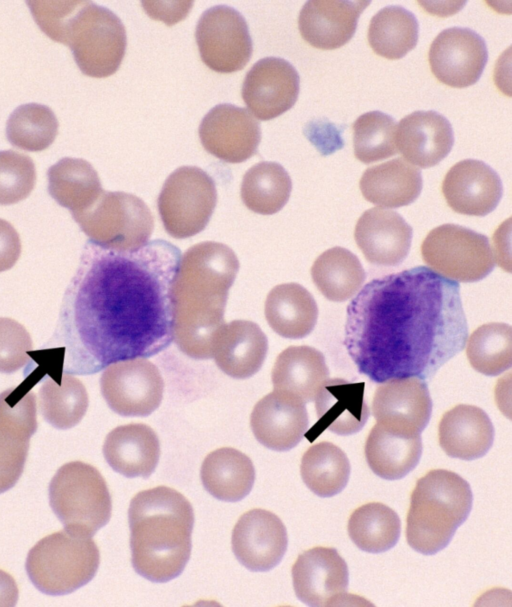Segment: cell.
Returning a JSON list of instances; mask_svg holds the SVG:
<instances>
[{
	"label": "cell",
	"mask_w": 512,
	"mask_h": 607,
	"mask_svg": "<svg viewBox=\"0 0 512 607\" xmlns=\"http://www.w3.org/2000/svg\"><path fill=\"white\" fill-rule=\"evenodd\" d=\"M467 337L458 282L425 266L371 280L347 307L345 348L376 383L428 379Z\"/></svg>",
	"instance_id": "obj_1"
},
{
	"label": "cell",
	"mask_w": 512,
	"mask_h": 607,
	"mask_svg": "<svg viewBox=\"0 0 512 607\" xmlns=\"http://www.w3.org/2000/svg\"><path fill=\"white\" fill-rule=\"evenodd\" d=\"M91 248L77 300L82 371L97 372L167 348L173 340V287L180 250L162 239L134 251L94 243Z\"/></svg>",
	"instance_id": "obj_2"
},
{
	"label": "cell",
	"mask_w": 512,
	"mask_h": 607,
	"mask_svg": "<svg viewBox=\"0 0 512 607\" xmlns=\"http://www.w3.org/2000/svg\"><path fill=\"white\" fill-rule=\"evenodd\" d=\"M238 269L234 251L218 242L198 243L181 256L173 287V339L184 354L212 357Z\"/></svg>",
	"instance_id": "obj_3"
},
{
	"label": "cell",
	"mask_w": 512,
	"mask_h": 607,
	"mask_svg": "<svg viewBox=\"0 0 512 607\" xmlns=\"http://www.w3.org/2000/svg\"><path fill=\"white\" fill-rule=\"evenodd\" d=\"M132 565L153 582L184 570L191 553L194 512L178 491L158 486L136 494L128 510Z\"/></svg>",
	"instance_id": "obj_4"
},
{
	"label": "cell",
	"mask_w": 512,
	"mask_h": 607,
	"mask_svg": "<svg viewBox=\"0 0 512 607\" xmlns=\"http://www.w3.org/2000/svg\"><path fill=\"white\" fill-rule=\"evenodd\" d=\"M473 502L470 485L458 474L434 469L421 477L410 497L406 540L419 553L445 548L467 519Z\"/></svg>",
	"instance_id": "obj_5"
},
{
	"label": "cell",
	"mask_w": 512,
	"mask_h": 607,
	"mask_svg": "<svg viewBox=\"0 0 512 607\" xmlns=\"http://www.w3.org/2000/svg\"><path fill=\"white\" fill-rule=\"evenodd\" d=\"M58 42L71 49L83 74L105 78L120 67L127 38L122 21L112 11L91 1H77Z\"/></svg>",
	"instance_id": "obj_6"
},
{
	"label": "cell",
	"mask_w": 512,
	"mask_h": 607,
	"mask_svg": "<svg viewBox=\"0 0 512 607\" xmlns=\"http://www.w3.org/2000/svg\"><path fill=\"white\" fill-rule=\"evenodd\" d=\"M99 563V549L91 536L62 530L38 541L29 551L25 566L38 590L64 595L87 584Z\"/></svg>",
	"instance_id": "obj_7"
},
{
	"label": "cell",
	"mask_w": 512,
	"mask_h": 607,
	"mask_svg": "<svg viewBox=\"0 0 512 607\" xmlns=\"http://www.w3.org/2000/svg\"><path fill=\"white\" fill-rule=\"evenodd\" d=\"M49 502L65 530L87 536L106 525L112 511L105 479L94 466L81 461L58 469L49 485Z\"/></svg>",
	"instance_id": "obj_8"
},
{
	"label": "cell",
	"mask_w": 512,
	"mask_h": 607,
	"mask_svg": "<svg viewBox=\"0 0 512 607\" xmlns=\"http://www.w3.org/2000/svg\"><path fill=\"white\" fill-rule=\"evenodd\" d=\"M91 242L115 251H134L149 242L152 213L139 197L103 191L87 209L72 214Z\"/></svg>",
	"instance_id": "obj_9"
},
{
	"label": "cell",
	"mask_w": 512,
	"mask_h": 607,
	"mask_svg": "<svg viewBox=\"0 0 512 607\" xmlns=\"http://www.w3.org/2000/svg\"><path fill=\"white\" fill-rule=\"evenodd\" d=\"M217 202L214 180L202 169L182 166L172 172L158 197V211L167 233L178 239L201 232Z\"/></svg>",
	"instance_id": "obj_10"
},
{
	"label": "cell",
	"mask_w": 512,
	"mask_h": 607,
	"mask_svg": "<svg viewBox=\"0 0 512 607\" xmlns=\"http://www.w3.org/2000/svg\"><path fill=\"white\" fill-rule=\"evenodd\" d=\"M421 255L433 271L455 282H477L494 268L488 238L456 224L432 229L421 244Z\"/></svg>",
	"instance_id": "obj_11"
},
{
	"label": "cell",
	"mask_w": 512,
	"mask_h": 607,
	"mask_svg": "<svg viewBox=\"0 0 512 607\" xmlns=\"http://www.w3.org/2000/svg\"><path fill=\"white\" fill-rule=\"evenodd\" d=\"M28 380L0 393V493L22 475L37 430L36 398Z\"/></svg>",
	"instance_id": "obj_12"
},
{
	"label": "cell",
	"mask_w": 512,
	"mask_h": 607,
	"mask_svg": "<svg viewBox=\"0 0 512 607\" xmlns=\"http://www.w3.org/2000/svg\"><path fill=\"white\" fill-rule=\"evenodd\" d=\"M195 39L203 63L218 73L241 70L252 55L244 17L226 5L213 6L200 16Z\"/></svg>",
	"instance_id": "obj_13"
},
{
	"label": "cell",
	"mask_w": 512,
	"mask_h": 607,
	"mask_svg": "<svg viewBox=\"0 0 512 607\" xmlns=\"http://www.w3.org/2000/svg\"><path fill=\"white\" fill-rule=\"evenodd\" d=\"M100 386L109 407L127 417L151 414L159 407L164 391L158 368L144 358L108 365L101 376Z\"/></svg>",
	"instance_id": "obj_14"
},
{
	"label": "cell",
	"mask_w": 512,
	"mask_h": 607,
	"mask_svg": "<svg viewBox=\"0 0 512 607\" xmlns=\"http://www.w3.org/2000/svg\"><path fill=\"white\" fill-rule=\"evenodd\" d=\"M487 59L484 39L469 28L452 27L441 31L432 41L428 52L434 77L454 88L475 84Z\"/></svg>",
	"instance_id": "obj_15"
},
{
	"label": "cell",
	"mask_w": 512,
	"mask_h": 607,
	"mask_svg": "<svg viewBox=\"0 0 512 607\" xmlns=\"http://www.w3.org/2000/svg\"><path fill=\"white\" fill-rule=\"evenodd\" d=\"M198 132L205 150L227 163H241L253 156L261 140L257 120L246 109L231 104L213 107Z\"/></svg>",
	"instance_id": "obj_16"
},
{
	"label": "cell",
	"mask_w": 512,
	"mask_h": 607,
	"mask_svg": "<svg viewBox=\"0 0 512 607\" xmlns=\"http://www.w3.org/2000/svg\"><path fill=\"white\" fill-rule=\"evenodd\" d=\"M299 81L296 69L288 61L266 57L257 61L247 72L241 95L256 118L270 120L295 104Z\"/></svg>",
	"instance_id": "obj_17"
},
{
	"label": "cell",
	"mask_w": 512,
	"mask_h": 607,
	"mask_svg": "<svg viewBox=\"0 0 512 607\" xmlns=\"http://www.w3.org/2000/svg\"><path fill=\"white\" fill-rule=\"evenodd\" d=\"M232 550L237 560L252 571H268L284 556L287 531L274 513L255 508L245 512L232 531Z\"/></svg>",
	"instance_id": "obj_18"
},
{
	"label": "cell",
	"mask_w": 512,
	"mask_h": 607,
	"mask_svg": "<svg viewBox=\"0 0 512 607\" xmlns=\"http://www.w3.org/2000/svg\"><path fill=\"white\" fill-rule=\"evenodd\" d=\"M291 572L295 594L307 605H334L347 592L348 567L335 548L318 546L304 551Z\"/></svg>",
	"instance_id": "obj_19"
},
{
	"label": "cell",
	"mask_w": 512,
	"mask_h": 607,
	"mask_svg": "<svg viewBox=\"0 0 512 607\" xmlns=\"http://www.w3.org/2000/svg\"><path fill=\"white\" fill-rule=\"evenodd\" d=\"M382 383L372 399L375 420L394 430L421 434L432 412V400L424 380L405 377Z\"/></svg>",
	"instance_id": "obj_20"
},
{
	"label": "cell",
	"mask_w": 512,
	"mask_h": 607,
	"mask_svg": "<svg viewBox=\"0 0 512 607\" xmlns=\"http://www.w3.org/2000/svg\"><path fill=\"white\" fill-rule=\"evenodd\" d=\"M308 424L304 402L291 393L278 390L259 400L250 417L255 438L276 451L295 447L307 432Z\"/></svg>",
	"instance_id": "obj_21"
},
{
	"label": "cell",
	"mask_w": 512,
	"mask_h": 607,
	"mask_svg": "<svg viewBox=\"0 0 512 607\" xmlns=\"http://www.w3.org/2000/svg\"><path fill=\"white\" fill-rule=\"evenodd\" d=\"M441 189L453 211L469 216H485L492 212L503 192L498 174L475 159L454 164L446 173Z\"/></svg>",
	"instance_id": "obj_22"
},
{
	"label": "cell",
	"mask_w": 512,
	"mask_h": 607,
	"mask_svg": "<svg viewBox=\"0 0 512 607\" xmlns=\"http://www.w3.org/2000/svg\"><path fill=\"white\" fill-rule=\"evenodd\" d=\"M364 388L363 382L327 379L315 396L318 420L305 433L307 439L312 442L325 430L338 435H351L360 431L369 417Z\"/></svg>",
	"instance_id": "obj_23"
},
{
	"label": "cell",
	"mask_w": 512,
	"mask_h": 607,
	"mask_svg": "<svg viewBox=\"0 0 512 607\" xmlns=\"http://www.w3.org/2000/svg\"><path fill=\"white\" fill-rule=\"evenodd\" d=\"M370 1L311 0L298 17L301 37L321 50L344 46L353 37L360 14Z\"/></svg>",
	"instance_id": "obj_24"
},
{
	"label": "cell",
	"mask_w": 512,
	"mask_h": 607,
	"mask_svg": "<svg viewBox=\"0 0 512 607\" xmlns=\"http://www.w3.org/2000/svg\"><path fill=\"white\" fill-rule=\"evenodd\" d=\"M354 238L370 263L395 266L409 252L412 228L396 211L374 207L358 219Z\"/></svg>",
	"instance_id": "obj_25"
},
{
	"label": "cell",
	"mask_w": 512,
	"mask_h": 607,
	"mask_svg": "<svg viewBox=\"0 0 512 607\" xmlns=\"http://www.w3.org/2000/svg\"><path fill=\"white\" fill-rule=\"evenodd\" d=\"M454 143L450 122L434 111H416L402 118L396 127L395 145L402 156L415 166L437 165Z\"/></svg>",
	"instance_id": "obj_26"
},
{
	"label": "cell",
	"mask_w": 512,
	"mask_h": 607,
	"mask_svg": "<svg viewBox=\"0 0 512 607\" xmlns=\"http://www.w3.org/2000/svg\"><path fill=\"white\" fill-rule=\"evenodd\" d=\"M268 349L260 327L248 320L224 324L213 340L212 356L217 366L228 376L248 378L259 371Z\"/></svg>",
	"instance_id": "obj_27"
},
{
	"label": "cell",
	"mask_w": 512,
	"mask_h": 607,
	"mask_svg": "<svg viewBox=\"0 0 512 607\" xmlns=\"http://www.w3.org/2000/svg\"><path fill=\"white\" fill-rule=\"evenodd\" d=\"M438 440L450 457L474 460L484 456L494 440V427L488 415L474 405L459 404L442 416Z\"/></svg>",
	"instance_id": "obj_28"
},
{
	"label": "cell",
	"mask_w": 512,
	"mask_h": 607,
	"mask_svg": "<svg viewBox=\"0 0 512 607\" xmlns=\"http://www.w3.org/2000/svg\"><path fill=\"white\" fill-rule=\"evenodd\" d=\"M103 454L116 472L129 478H147L158 464L160 443L150 426L131 423L109 432L103 444Z\"/></svg>",
	"instance_id": "obj_29"
},
{
	"label": "cell",
	"mask_w": 512,
	"mask_h": 607,
	"mask_svg": "<svg viewBox=\"0 0 512 607\" xmlns=\"http://www.w3.org/2000/svg\"><path fill=\"white\" fill-rule=\"evenodd\" d=\"M370 469L386 480H397L418 464L422 454L421 434L407 433L376 423L365 442Z\"/></svg>",
	"instance_id": "obj_30"
},
{
	"label": "cell",
	"mask_w": 512,
	"mask_h": 607,
	"mask_svg": "<svg viewBox=\"0 0 512 607\" xmlns=\"http://www.w3.org/2000/svg\"><path fill=\"white\" fill-rule=\"evenodd\" d=\"M359 187L363 197L373 204L389 208L406 206L421 193V171L403 158H395L367 168Z\"/></svg>",
	"instance_id": "obj_31"
},
{
	"label": "cell",
	"mask_w": 512,
	"mask_h": 607,
	"mask_svg": "<svg viewBox=\"0 0 512 607\" xmlns=\"http://www.w3.org/2000/svg\"><path fill=\"white\" fill-rule=\"evenodd\" d=\"M329 370L323 354L310 346H290L282 351L272 369L274 390L291 393L304 403L315 399Z\"/></svg>",
	"instance_id": "obj_32"
},
{
	"label": "cell",
	"mask_w": 512,
	"mask_h": 607,
	"mask_svg": "<svg viewBox=\"0 0 512 607\" xmlns=\"http://www.w3.org/2000/svg\"><path fill=\"white\" fill-rule=\"evenodd\" d=\"M265 317L280 336L299 339L307 336L315 327L318 307L303 286L285 283L269 292L265 301Z\"/></svg>",
	"instance_id": "obj_33"
},
{
	"label": "cell",
	"mask_w": 512,
	"mask_h": 607,
	"mask_svg": "<svg viewBox=\"0 0 512 607\" xmlns=\"http://www.w3.org/2000/svg\"><path fill=\"white\" fill-rule=\"evenodd\" d=\"M204 488L215 498L235 502L247 496L255 480L248 456L234 448H219L209 453L201 466Z\"/></svg>",
	"instance_id": "obj_34"
},
{
	"label": "cell",
	"mask_w": 512,
	"mask_h": 607,
	"mask_svg": "<svg viewBox=\"0 0 512 607\" xmlns=\"http://www.w3.org/2000/svg\"><path fill=\"white\" fill-rule=\"evenodd\" d=\"M47 176L50 195L71 214L87 209L104 191L98 173L84 159L62 158Z\"/></svg>",
	"instance_id": "obj_35"
},
{
	"label": "cell",
	"mask_w": 512,
	"mask_h": 607,
	"mask_svg": "<svg viewBox=\"0 0 512 607\" xmlns=\"http://www.w3.org/2000/svg\"><path fill=\"white\" fill-rule=\"evenodd\" d=\"M311 276L323 296L342 302L360 290L366 274L355 254L342 247H333L314 261Z\"/></svg>",
	"instance_id": "obj_36"
},
{
	"label": "cell",
	"mask_w": 512,
	"mask_h": 607,
	"mask_svg": "<svg viewBox=\"0 0 512 607\" xmlns=\"http://www.w3.org/2000/svg\"><path fill=\"white\" fill-rule=\"evenodd\" d=\"M416 17L401 6H387L370 20L368 43L377 55L397 60L411 51L418 41Z\"/></svg>",
	"instance_id": "obj_37"
},
{
	"label": "cell",
	"mask_w": 512,
	"mask_h": 607,
	"mask_svg": "<svg viewBox=\"0 0 512 607\" xmlns=\"http://www.w3.org/2000/svg\"><path fill=\"white\" fill-rule=\"evenodd\" d=\"M350 470L344 451L326 441L308 448L300 465L304 483L320 497H331L341 492L348 483Z\"/></svg>",
	"instance_id": "obj_38"
},
{
	"label": "cell",
	"mask_w": 512,
	"mask_h": 607,
	"mask_svg": "<svg viewBox=\"0 0 512 607\" xmlns=\"http://www.w3.org/2000/svg\"><path fill=\"white\" fill-rule=\"evenodd\" d=\"M347 530L350 539L359 549L368 553H382L397 543L401 522L392 508L371 502L352 512Z\"/></svg>",
	"instance_id": "obj_39"
},
{
	"label": "cell",
	"mask_w": 512,
	"mask_h": 607,
	"mask_svg": "<svg viewBox=\"0 0 512 607\" xmlns=\"http://www.w3.org/2000/svg\"><path fill=\"white\" fill-rule=\"evenodd\" d=\"M292 190L289 174L278 163L260 162L243 176L241 198L251 211L270 215L280 211Z\"/></svg>",
	"instance_id": "obj_40"
},
{
	"label": "cell",
	"mask_w": 512,
	"mask_h": 607,
	"mask_svg": "<svg viewBox=\"0 0 512 607\" xmlns=\"http://www.w3.org/2000/svg\"><path fill=\"white\" fill-rule=\"evenodd\" d=\"M84 384L75 376L47 377L39 392V406L44 419L58 429L78 424L88 408Z\"/></svg>",
	"instance_id": "obj_41"
},
{
	"label": "cell",
	"mask_w": 512,
	"mask_h": 607,
	"mask_svg": "<svg viewBox=\"0 0 512 607\" xmlns=\"http://www.w3.org/2000/svg\"><path fill=\"white\" fill-rule=\"evenodd\" d=\"M58 126V120L48 106L28 103L11 113L6 123V136L15 147L39 152L53 143Z\"/></svg>",
	"instance_id": "obj_42"
},
{
	"label": "cell",
	"mask_w": 512,
	"mask_h": 607,
	"mask_svg": "<svg viewBox=\"0 0 512 607\" xmlns=\"http://www.w3.org/2000/svg\"><path fill=\"white\" fill-rule=\"evenodd\" d=\"M467 358L471 366L487 376H496L512 364V330L505 323H487L470 335Z\"/></svg>",
	"instance_id": "obj_43"
},
{
	"label": "cell",
	"mask_w": 512,
	"mask_h": 607,
	"mask_svg": "<svg viewBox=\"0 0 512 607\" xmlns=\"http://www.w3.org/2000/svg\"><path fill=\"white\" fill-rule=\"evenodd\" d=\"M395 131L394 119L380 111H370L359 116L353 124L356 159L369 164L395 155Z\"/></svg>",
	"instance_id": "obj_44"
},
{
	"label": "cell",
	"mask_w": 512,
	"mask_h": 607,
	"mask_svg": "<svg viewBox=\"0 0 512 607\" xmlns=\"http://www.w3.org/2000/svg\"><path fill=\"white\" fill-rule=\"evenodd\" d=\"M36 183L33 160L14 150L0 151V205L27 198Z\"/></svg>",
	"instance_id": "obj_45"
},
{
	"label": "cell",
	"mask_w": 512,
	"mask_h": 607,
	"mask_svg": "<svg viewBox=\"0 0 512 607\" xmlns=\"http://www.w3.org/2000/svg\"><path fill=\"white\" fill-rule=\"evenodd\" d=\"M32 350L30 334L23 325L10 318H0V372L12 373L22 368Z\"/></svg>",
	"instance_id": "obj_46"
},
{
	"label": "cell",
	"mask_w": 512,
	"mask_h": 607,
	"mask_svg": "<svg viewBox=\"0 0 512 607\" xmlns=\"http://www.w3.org/2000/svg\"><path fill=\"white\" fill-rule=\"evenodd\" d=\"M141 4L149 17L169 26L183 20L193 6L192 1H142Z\"/></svg>",
	"instance_id": "obj_47"
},
{
	"label": "cell",
	"mask_w": 512,
	"mask_h": 607,
	"mask_svg": "<svg viewBox=\"0 0 512 607\" xmlns=\"http://www.w3.org/2000/svg\"><path fill=\"white\" fill-rule=\"evenodd\" d=\"M21 254L18 232L8 221L0 218V272L10 269Z\"/></svg>",
	"instance_id": "obj_48"
},
{
	"label": "cell",
	"mask_w": 512,
	"mask_h": 607,
	"mask_svg": "<svg viewBox=\"0 0 512 607\" xmlns=\"http://www.w3.org/2000/svg\"><path fill=\"white\" fill-rule=\"evenodd\" d=\"M18 587L14 578L0 570V607H12L18 600Z\"/></svg>",
	"instance_id": "obj_49"
}]
</instances>
